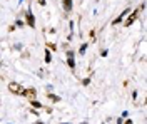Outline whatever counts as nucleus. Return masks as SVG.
I'll list each match as a JSON object with an SVG mask.
<instances>
[{
    "label": "nucleus",
    "mask_w": 147,
    "mask_h": 124,
    "mask_svg": "<svg viewBox=\"0 0 147 124\" xmlns=\"http://www.w3.org/2000/svg\"><path fill=\"white\" fill-rule=\"evenodd\" d=\"M27 20H28V24H30V25H32V27H34V19H32V15H30V14H28Z\"/></svg>",
    "instance_id": "5"
},
{
    "label": "nucleus",
    "mask_w": 147,
    "mask_h": 124,
    "mask_svg": "<svg viewBox=\"0 0 147 124\" xmlns=\"http://www.w3.org/2000/svg\"><path fill=\"white\" fill-rule=\"evenodd\" d=\"M24 96L28 97V99H34V97H35V89H27V91H24Z\"/></svg>",
    "instance_id": "2"
},
{
    "label": "nucleus",
    "mask_w": 147,
    "mask_h": 124,
    "mask_svg": "<svg viewBox=\"0 0 147 124\" xmlns=\"http://www.w3.org/2000/svg\"><path fill=\"white\" fill-rule=\"evenodd\" d=\"M64 9L65 10H70V9H72V0H64Z\"/></svg>",
    "instance_id": "4"
},
{
    "label": "nucleus",
    "mask_w": 147,
    "mask_h": 124,
    "mask_svg": "<svg viewBox=\"0 0 147 124\" xmlns=\"http://www.w3.org/2000/svg\"><path fill=\"white\" fill-rule=\"evenodd\" d=\"M136 17H137V12H134V14H132V15L129 17V19H127V22H125V25H130V24L134 22V19H136Z\"/></svg>",
    "instance_id": "3"
},
{
    "label": "nucleus",
    "mask_w": 147,
    "mask_h": 124,
    "mask_svg": "<svg viewBox=\"0 0 147 124\" xmlns=\"http://www.w3.org/2000/svg\"><path fill=\"white\" fill-rule=\"evenodd\" d=\"M9 91L10 92H13V94H20V96H24V87L20 86V84H15V82H12V84H9Z\"/></svg>",
    "instance_id": "1"
}]
</instances>
